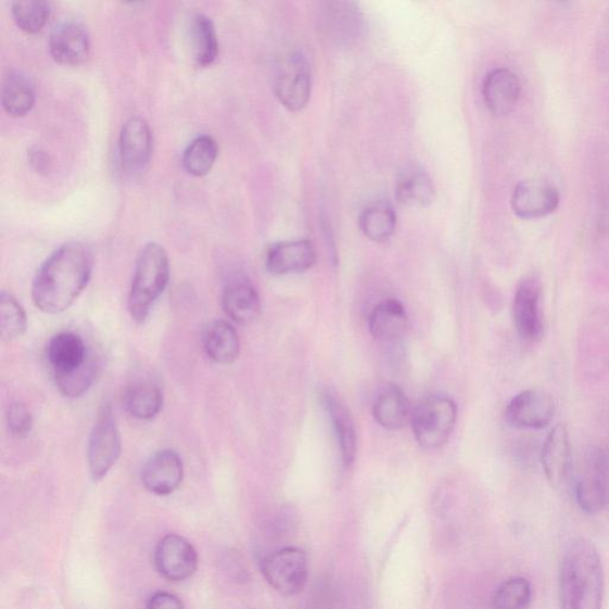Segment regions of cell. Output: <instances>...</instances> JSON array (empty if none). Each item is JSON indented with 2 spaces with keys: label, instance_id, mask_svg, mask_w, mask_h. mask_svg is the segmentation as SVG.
Returning a JSON list of instances; mask_svg holds the SVG:
<instances>
[{
  "label": "cell",
  "instance_id": "1",
  "mask_svg": "<svg viewBox=\"0 0 609 609\" xmlns=\"http://www.w3.org/2000/svg\"><path fill=\"white\" fill-rule=\"evenodd\" d=\"M93 255L81 242L62 244L36 272L33 302L45 314L64 313L89 284Z\"/></svg>",
  "mask_w": 609,
  "mask_h": 609
},
{
  "label": "cell",
  "instance_id": "2",
  "mask_svg": "<svg viewBox=\"0 0 609 609\" xmlns=\"http://www.w3.org/2000/svg\"><path fill=\"white\" fill-rule=\"evenodd\" d=\"M605 573L595 545L584 538L570 542L559 570V608L601 609Z\"/></svg>",
  "mask_w": 609,
  "mask_h": 609
},
{
  "label": "cell",
  "instance_id": "3",
  "mask_svg": "<svg viewBox=\"0 0 609 609\" xmlns=\"http://www.w3.org/2000/svg\"><path fill=\"white\" fill-rule=\"evenodd\" d=\"M170 277L169 257L164 246L145 244L136 259L128 309L134 321L142 325L151 315Z\"/></svg>",
  "mask_w": 609,
  "mask_h": 609
},
{
  "label": "cell",
  "instance_id": "4",
  "mask_svg": "<svg viewBox=\"0 0 609 609\" xmlns=\"http://www.w3.org/2000/svg\"><path fill=\"white\" fill-rule=\"evenodd\" d=\"M456 420L457 406L451 397L430 395L414 409L411 424L415 439L424 449H439L449 441Z\"/></svg>",
  "mask_w": 609,
  "mask_h": 609
},
{
  "label": "cell",
  "instance_id": "5",
  "mask_svg": "<svg viewBox=\"0 0 609 609\" xmlns=\"http://www.w3.org/2000/svg\"><path fill=\"white\" fill-rule=\"evenodd\" d=\"M120 454L122 439L116 418L110 404H105L99 409L87 451L91 479L102 481L116 466Z\"/></svg>",
  "mask_w": 609,
  "mask_h": 609
},
{
  "label": "cell",
  "instance_id": "6",
  "mask_svg": "<svg viewBox=\"0 0 609 609\" xmlns=\"http://www.w3.org/2000/svg\"><path fill=\"white\" fill-rule=\"evenodd\" d=\"M575 498L584 513L598 515L609 502V455L593 446L575 483Z\"/></svg>",
  "mask_w": 609,
  "mask_h": 609
},
{
  "label": "cell",
  "instance_id": "7",
  "mask_svg": "<svg viewBox=\"0 0 609 609\" xmlns=\"http://www.w3.org/2000/svg\"><path fill=\"white\" fill-rule=\"evenodd\" d=\"M272 89L279 102L290 111H302L313 91V74L307 59L300 52L286 54L278 62Z\"/></svg>",
  "mask_w": 609,
  "mask_h": 609
},
{
  "label": "cell",
  "instance_id": "8",
  "mask_svg": "<svg viewBox=\"0 0 609 609\" xmlns=\"http://www.w3.org/2000/svg\"><path fill=\"white\" fill-rule=\"evenodd\" d=\"M261 570L269 586L284 596L304 591L308 580V561L300 548H283L268 555Z\"/></svg>",
  "mask_w": 609,
  "mask_h": 609
},
{
  "label": "cell",
  "instance_id": "9",
  "mask_svg": "<svg viewBox=\"0 0 609 609\" xmlns=\"http://www.w3.org/2000/svg\"><path fill=\"white\" fill-rule=\"evenodd\" d=\"M555 415V403L549 393L530 389L517 394L506 408L509 426L519 430H541L550 424Z\"/></svg>",
  "mask_w": 609,
  "mask_h": 609
},
{
  "label": "cell",
  "instance_id": "10",
  "mask_svg": "<svg viewBox=\"0 0 609 609\" xmlns=\"http://www.w3.org/2000/svg\"><path fill=\"white\" fill-rule=\"evenodd\" d=\"M154 564L158 574L172 582L193 576L198 568L194 546L179 534H167L154 551Z\"/></svg>",
  "mask_w": 609,
  "mask_h": 609
},
{
  "label": "cell",
  "instance_id": "11",
  "mask_svg": "<svg viewBox=\"0 0 609 609\" xmlns=\"http://www.w3.org/2000/svg\"><path fill=\"white\" fill-rule=\"evenodd\" d=\"M541 296L542 282L537 276H526L519 282L513 301V319L518 334L529 342H537L543 335Z\"/></svg>",
  "mask_w": 609,
  "mask_h": 609
},
{
  "label": "cell",
  "instance_id": "12",
  "mask_svg": "<svg viewBox=\"0 0 609 609\" xmlns=\"http://www.w3.org/2000/svg\"><path fill=\"white\" fill-rule=\"evenodd\" d=\"M153 132L148 122L132 116L123 124L119 134V160L124 169L131 174L143 172L153 155Z\"/></svg>",
  "mask_w": 609,
  "mask_h": 609
},
{
  "label": "cell",
  "instance_id": "13",
  "mask_svg": "<svg viewBox=\"0 0 609 609\" xmlns=\"http://www.w3.org/2000/svg\"><path fill=\"white\" fill-rule=\"evenodd\" d=\"M49 53L59 65L79 66L89 59L90 36L81 23L64 21L49 36Z\"/></svg>",
  "mask_w": 609,
  "mask_h": 609
},
{
  "label": "cell",
  "instance_id": "14",
  "mask_svg": "<svg viewBox=\"0 0 609 609\" xmlns=\"http://www.w3.org/2000/svg\"><path fill=\"white\" fill-rule=\"evenodd\" d=\"M558 205V190L548 180L528 179L519 182L513 191L512 208L523 219L548 216Z\"/></svg>",
  "mask_w": 609,
  "mask_h": 609
},
{
  "label": "cell",
  "instance_id": "15",
  "mask_svg": "<svg viewBox=\"0 0 609 609\" xmlns=\"http://www.w3.org/2000/svg\"><path fill=\"white\" fill-rule=\"evenodd\" d=\"M141 480L147 491L167 496L176 492L183 480V464L178 453L161 451L148 459Z\"/></svg>",
  "mask_w": 609,
  "mask_h": 609
},
{
  "label": "cell",
  "instance_id": "16",
  "mask_svg": "<svg viewBox=\"0 0 609 609\" xmlns=\"http://www.w3.org/2000/svg\"><path fill=\"white\" fill-rule=\"evenodd\" d=\"M317 263L315 245L307 240L272 244L266 255V267L272 276L300 275Z\"/></svg>",
  "mask_w": 609,
  "mask_h": 609
},
{
  "label": "cell",
  "instance_id": "17",
  "mask_svg": "<svg viewBox=\"0 0 609 609\" xmlns=\"http://www.w3.org/2000/svg\"><path fill=\"white\" fill-rule=\"evenodd\" d=\"M541 461L550 486L563 487L571 468V444L564 424H558L549 432L542 446Z\"/></svg>",
  "mask_w": 609,
  "mask_h": 609
},
{
  "label": "cell",
  "instance_id": "18",
  "mask_svg": "<svg viewBox=\"0 0 609 609\" xmlns=\"http://www.w3.org/2000/svg\"><path fill=\"white\" fill-rule=\"evenodd\" d=\"M224 313L236 325L250 326L261 315V300L254 284L246 279H232L221 293Z\"/></svg>",
  "mask_w": 609,
  "mask_h": 609
},
{
  "label": "cell",
  "instance_id": "19",
  "mask_svg": "<svg viewBox=\"0 0 609 609\" xmlns=\"http://www.w3.org/2000/svg\"><path fill=\"white\" fill-rule=\"evenodd\" d=\"M521 87L518 77L507 68H496L483 81L484 103L494 116L503 117L515 110L520 98Z\"/></svg>",
  "mask_w": 609,
  "mask_h": 609
},
{
  "label": "cell",
  "instance_id": "20",
  "mask_svg": "<svg viewBox=\"0 0 609 609\" xmlns=\"http://www.w3.org/2000/svg\"><path fill=\"white\" fill-rule=\"evenodd\" d=\"M204 351L218 365H231L239 358L241 342L238 331L228 321L211 322L203 333Z\"/></svg>",
  "mask_w": 609,
  "mask_h": 609
},
{
  "label": "cell",
  "instance_id": "21",
  "mask_svg": "<svg viewBox=\"0 0 609 609\" xmlns=\"http://www.w3.org/2000/svg\"><path fill=\"white\" fill-rule=\"evenodd\" d=\"M414 409L405 393L396 386L383 389L372 406L378 424L383 429L396 431L411 421Z\"/></svg>",
  "mask_w": 609,
  "mask_h": 609
},
{
  "label": "cell",
  "instance_id": "22",
  "mask_svg": "<svg viewBox=\"0 0 609 609\" xmlns=\"http://www.w3.org/2000/svg\"><path fill=\"white\" fill-rule=\"evenodd\" d=\"M395 195L405 207H428L434 201V185L424 169L408 166L396 181Z\"/></svg>",
  "mask_w": 609,
  "mask_h": 609
},
{
  "label": "cell",
  "instance_id": "23",
  "mask_svg": "<svg viewBox=\"0 0 609 609\" xmlns=\"http://www.w3.org/2000/svg\"><path fill=\"white\" fill-rule=\"evenodd\" d=\"M90 356L80 335L74 332H60L47 345V358L54 375L81 366Z\"/></svg>",
  "mask_w": 609,
  "mask_h": 609
},
{
  "label": "cell",
  "instance_id": "24",
  "mask_svg": "<svg viewBox=\"0 0 609 609\" xmlns=\"http://www.w3.org/2000/svg\"><path fill=\"white\" fill-rule=\"evenodd\" d=\"M408 327L406 309L401 302L389 300L379 304L369 317V331L376 340L393 342L403 338Z\"/></svg>",
  "mask_w": 609,
  "mask_h": 609
},
{
  "label": "cell",
  "instance_id": "25",
  "mask_svg": "<svg viewBox=\"0 0 609 609\" xmlns=\"http://www.w3.org/2000/svg\"><path fill=\"white\" fill-rule=\"evenodd\" d=\"M36 103L35 86L27 74L10 71L3 79L2 105L11 117H24Z\"/></svg>",
  "mask_w": 609,
  "mask_h": 609
},
{
  "label": "cell",
  "instance_id": "26",
  "mask_svg": "<svg viewBox=\"0 0 609 609\" xmlns=\"http://www.w3.org/2000/svg\"><path fill=\"white\" fill-rule=\"evenodd\" d=\"M325 407L331 418L334 432L338 434L343 464L346 468H351L355 462L357 439L350 409L331 394L325 395Z\"/></svg>",
  "mask_w": 609,
  "mask_h": 609
},
{
  "label": "cell",
  "instance_id": "27",
  "mask_svg": "<svg viewBox=\"0 0 609 609\" xmlns=\"http://www.w3.org/2000/svg\"><path fill=\"white\" fill-rule=\"evenodd\" d=\"M123 406L135 419L152 420L163 409L164 394L152 382H138L123 395Z\"/></svg>",
  "mask_w": 609,
  "mask_h": 609
},
{
  "label": "cell",
  "instance_id": "28",
  "mask_svg": "<svg viewBox=\"0 0 609 609\" xmlns=\"http://www.w3.org/2000/svg\"><path fill=\"white\" fill-rule=\"evenodd\" d=\"M190 34L196 66L205 68L214 65L219 54L218 35L214 21L204 14H196L191 21Z\"/></svg>",
  "mask_w": 609,
  "mask_h": 609
},
{
  "label": "cell",
  "instance_id": "29",
  "mask_svg": "<svg viewBox=\"0 0 609 609\" xmlns=\"http://www.w3.org/2000/svg\"><path fill=\"white\" fill-rule=\"evenodd\" d=\"M359 228L372 242L389 241L396 229V214L393 206L384 201L367 205L360 213Z\"/></svg>",
  "mask_w": 609,
  "mask_h": 609
},
{
  "label": "cell",
  "instance_id": "30",
  "mask_svg": "<svg viewBox=\"0 0 609 609\" xmlns=\"http://www.w3.org/2000/svg\"><path fill=\"white\" fill-rule=\"evenodd\" d=\"M218 153V143L213 136H198V138L185 149L182 154L183 169L193 177H206L207 174L213 170Z\"/></svg>",
  "mask_w": 609,
  "mask_h": 609
},
{
  "label": "cell",
  "instance_id": "31",
  "mask_svg": "<svg viewBox=\"0 0 609 609\" xmlns=\"http://www.w3.org/2000/svg\"><path fill=\"white\" fill-rule=\"evenodd\" d=\"M325 22L332 39L339 42L354 40L360 30L359 11L353 3H329Z\"/></svg>",
  "mask_w": 609,
  "mask_h": 609
},
{
  "label": "cell",
  "instance_id": "32",
  "mask_svg": "<svg viewBox=\"0 0 609 609\" xmlns=\"http://www.w3.org/2000/svg\"><path fill=\"white\" fill-rule=\"evenodd\" d=\"M97 363L91 355L81 366L54 375L56 388L67 397H79L89 391L97 377Z\"/></svg>",
  "mask_w": 609,
  "mask_h": 609
},
{
  "label": "cell",
  "instance_id": "33",
  "mask_svg": "<svg viewBox=\"0 0 609 609\" xmlns=\"http://www.w3.org/2000/svg\"><path fill=\"white\" fill-rule=\"evenodd\" d=\"M532 584L521 576L503 582L493 596L494 609H526L532 601Z\"/></svg>",
  "mask_w": 609,
  "mask_h": 609
},
{
  "label": "cell",
  "instance_id": "34",
  "mask_svg": "<svg viewBox=\"0 0 609 609\" xmlns=\"http://www.w3.org/2000/svg\"><path fill=\"white\" fill-rule=\"evenodd\" d=\"M28 327L26 310L17 302L16 297L8 292L0 296V329L4 341H14L24 333Z\"/></svg>",
  "mask_w": 609,
  "mask_h": 609
},
{
  "label": "cell",
  "instance_id": "35",
  "mask_svg": "<svg viewBox=\"0 0 609 609\" xmlns=\"http://www.w3.org/2000/svg\"><path fill=\"white\" fill-rule=\"evenodd\" d=\"M11 14L21 30L35 35L46 27L51 17V5L39 0L14 2L11 4Z\"/></svg>",
  "mask_w": 609,
  "mask_h": 609
},
{
  "label": "cell",
  "instance_id": "36",
  "mask_svg": "<svg viewBox=\"0 0 609 609\" xmlns=\"http://www.w3.org/2000/svg\"><path fill=\"white\" fill-rule=\"evenodd\" d=\"M7 426L14 436H27L33 429V416L29 408L22 403H12L8 407Z\"/></svg>",
  "mask_w": 609,
  "mask_h": 609
},
{
  "label": "cell",
  "instance_id": "37",
  "mask_svg": "<svg viewBox=\"0 0 609 609\" xmlns=\"http://www.w3.org/2000/svg\"><path fill=\"white\" fill-rule=\"evenodd\" d=\"M28 161L36 173L48 174L52 169V157L40 145H34L29 149Z\"/></svg>",
  "mask_w": 609,
  "mask_h": 609
},
{
  "label": "cell",
  "instance_id": "38",
  "mask_svg": "<svg viewBox=\"0 0 609 609\" xmlns=\"http://www.w3.org/2000/svg\"><path fill=\"white\" fill-rule=\"evenodd\" d=\"M147 609H185L177 595L168 592H156L147 602Z\"/></svg>",
  "mask_w": 609,
  "mask_h": 609
}]
</instances>
